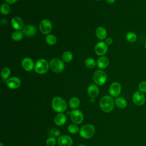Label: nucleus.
I'll use <instances>...</instances> for the list:
<instances>
[{
	"mask_svg": "<svg viewBox=\"0 0 146 146\" xmlns=\"http://www.w3.org/2000/svg\"><path fill=\"white\" fill-rule=\"evenodd\" d=\"M100 107L105 112H110L112 111L114 107L113 99L109 95L103 96L99 102Z\"/></svg>",
	"mask_w": 146,
	"mask_h": 146,
	"instance_id": "1",
	"label": "nucleus"
},
{
	"mask_svg": "<svg viewBox=\"0 0 146 146\" xmlns=\"http://www.w3.org/2000/svg\"><path fill=\"white\" fill-rule=\"evenodd\" d=\"M51 106L53 110L59 113H62L67 109V103L66 101L59 96H56L53 98Z\"/></svg>",
	"mask_w": 146,
	"mask_h": 146,
	"instance_id": "2",
	"label": "nucleus"
},
{
	"mask_svg": "<svg viewBox=\"0 0 146 146\" xmlns=\"http://www.w3.org/2000/svg\"><path fill=\"white\" fill-rule=\"evenodd\" d=\"M50 64L44 59H39L34 66V70L36 72L39 74H43L47 72L49 69Z\"/></svg>",
	"mask_w": 146,
	"mask_h": 146,
	"instance_id": "3",
	"label": "nucleus"
},
{
	"mask_svg": "<svg viewBox=\"0 0 146 146\" xmlns=\"http://www.w3.org/2000/svg\"><path fill=\"white\" fill-rule=\"evenodd\" d=\"M94 127L90 124L84 125L81 127L79 131V134L81 137L84 139H90L94 135L95 133Z\"/></svg>",
	"mask_w": 146,
	"mask_h": 146,
	"instance_id": "4",
	"label": "nucleus"
},
{
	"mask_svg": "<svg viewBox=\"0 0 146 146\" xmlns=\"http://www.w3.org/2000/svg\"><path fill=\"white\" fill-rule=\"evenodd\" d=\"M93 80L96 84L98 86L103 85L107 80L106 73L101 70H96L94 74Z\"/></svg>",
	"mask_w": 146,
	"mask_h": 146,
	"instance_id": "5",
	"label": "nucleus"
},
{
	"mask_svg": "<svg viewBox=\"0 0 146 146\" xmlns=\"http://www.w3.org/2000/svg\"><path fill=\"white\" fill-rule=\"evenodd\" d=\"M50 67L55 72H60L64 68V64L62 60L58 58L52 59L50 62Z\"/></svg>",
	"mask_w": 146,
	"mask_h": 146,
	"instance_id": "6",
	"label": "nucleus"
},
{
	"mask_svg": "<svg viewBox=\"0 0 146 146\" xmlns=\"http://www.w3.org/2000/svg\"><path fill=\"white\" fill-rule=\"evenodd\" d=\"M132 101L137 106H143L145 102V97L144 93L139 90L135 92L132 95Z\"/></svg>",
	"mask_w": 146,
	"mask_h": 146,
	"instance_id": "7",
	"label": "nucleus"
},
{
	"mask_svg": "<svg viewBox=\"0 0 146 146\" xmlns=\"http://www.w3.org/2000/svg\"><path fill=\"white\" fill-rule=\"evenodd\" d=\"M70 117L72 121L75 124H80L83 120V114L79 110H72L70 112Z\"/></svg>",
	"mask_w": 146,
	"mask_h": 146,
	"instance_id": "8",
	"label": "nucleus"
},
{
	"mask_svg": "<svg viewBox=\"0 0 146 146\" xmlns=\"http://www.w3.org/2000/svg\"><path fill=\"white\" fill-rule=\"evenodd\" d=\"M39 30L43 34H48L52 30V23L48 19H43L39 23Z\"/></svg>",
	"mask_w": 146,
	"mask_h": 146,
	"instance_id": "9",
	"label": "nucleus"
},
{
	"mask_svg": "<svg viewBox=\"0 0 146 146\" xmlns=\"http://www.w3.org/2000/svg\"><path fill=\"white\" fill-rule=\"evenodd\" d=\"M108 51V46L104 42H99L95 46V51L98 55H105Z\"/></svg>",
	"mask_w": 146,
	"mask_h": 146,
	"instance_id": "10",
	"label": "nucleus"
},
{
	"mask_svg": "<svg viewBox=\"0 0 146 146\" xmlns=\"http://www.w3.org/2000/svg\"><path fill=\"white\" fill-rule=\"evenodd\" d=\"M121 86L118 82L112 83L109 88V92L111 96L113 97H117L121 92Z\"/></svg>",
	"mask_w": 146,
	"mask_h": 146,
	"instance_id": "11",
	"label": "nucleus"
},
{
	"mask_svg": "<svg viewBox=\"0 0 146 146\" xmlns=\"http://www.w3.org/2000/svg\"><path fill=\"white\" fill-rule=\"evenodd\" d=\"M72 143V139L68 135H62L58 139V144L59 146H71Z\"/></svg>",
	"mask_w": 146,
	"mask_h": 146,
	"instance_id": "12",
	"label": "nucleus"
},
{
	"mask_svg": "<svg viewBox=\"0 0 146 146\" xmlns=\"http://www.w3.org/2000/svg\"><path fill=\"white\" fill-rule=\"evenodd\" d=\"M7 86L11 89H17L18 88L21 84V82L19 78L18 77H11L6 80Z\"/></svg>",
	"mask_w": 146,
	"mask_h": 146,
	"instance_id": "13",
	"label": "nucleus"
},
{
	"mask_svg": "<svg viewBox=\"0 0 146 146\" xmlns=\"http://www.w3.org/2000/svg\"><path fill=\"white\" fill-rule=\"evenodd\" d=\"M21 64L23 69L27 71H31L35 66L33 60L29 57H26L23 58L22 60Z\"/></svg>",
	"mask_w": 146,
	"mask_h": 146,
	"instance_id": "14",
	"label": "nucleus"
},
{
	"mask_svg": "<svg viewBox=\"0 0 146 146\" xmlns=\"http://www.w3.org/2000/svg\"><path fill=\"white\" fill-rule=\"evenodd\" d=\"M11 25L15 30L19 31L21 30L24 25L23 20L19 17H14L11 21Z\"/></svg>",
	"mask_w": 146,
	"mask_h": 146,
	"instance_id": "15",
	"label": "nucleus"
},
{
	"mask_svg": "<svg viewBox=\"0 0 146 146\" xmlns=\"http://www.w3.org/2000/svg\"><path fill=\"white\" fill-rule=\"evenodd\" d=\"M22 32L23 34H25L26 36L31 37L35 35L36 32V30L34 26L31 25H28L23 27Z\"/></svg>",
	"mask_w": 146,
	"mask_h": 146,
	"instance_id": "16",
	"label": "nucleus"
},
{
	"mask_svg": "<svg viewBox=\"0 0 146 146\" xmlns=\"http://www.w3.org/2000/svg\"><path fill=\"white\" fill-rule=\"evenodd\" d=\"M109 63H110V60L108 58L104 56L100 57L96 62L97 66L101 69L106 68L108 66Z\"/></svg>",
	"mask_w": 146,
	"mask_h": 146,
	"instance_id": "17",
	"label": "nucleus"
},
{
	"mask_svg": "<svg viewBox=\"0 0 146 146\" xmlns=\"http://www.w3.org/2000/svg\"><path fill=\"white\" fill-rule=\"evenodd\" d=\"M66 120V116L62 113H59V114H57L54 117V123L56 125L58 126H61L64 124Z\"/></svg>",
	"mask_w": 146,
	"mask_h": 146,
	"instance_id": "18",
	"label": "nucleus"
},
{
	"mask_svg": "<svg viewBox=\"0 0 146 146\" xmlns=\"http://www.w3.org/2000/svg\"><path fill=\"white\" fill-rule=\"evenodd\" d=\"M87 92H88V95L90 97H91L92 98H95L99 94V88L95 84H91L88 87Z\"/></svg>",
	"mask_w": 146,
	"mask_h": 146,
	"instance_id": "19",
	"label": "nucleus"
},
{
	"mask_svg": "<svg viewBox=\"0 0 146 146\" xmlns=\"http://www.w3.org/2000/svg\"><path fill=\"white\" fill-rule=\"evenodd\" d=\"M97 38L100 40H104L106 39L107 35V32L106 30L103 27H99L96 29L95 31Z\"/></svg>",
	"mask_w": 146,
	"mask_h": 146,
	"instance_id": "20",
	"label": "nucleus"
},
{
	"mask_svg": "<svg viewBox=\"0 0 146 146\" xmlns=\"http://www.w3.org/2000/svg\"><path fill=\"white\" fill-rule=\"evenodd\" d=\"M115 104L116 106L120 108V109H123L126 107L127 105V103L126 100L121 97H118L116 98L115 99Z\"/></svg>",
	"mask_w": 146,
	"mask_h": 146,
	"instance_id": "21",
	"label": "nucleus"
},
{
	"mask_svg": "<svg viewBox=\"0 0 146 146\" xmlns=\"http://www.w3.org/2000/svg\"><path fill=\"white\" fill-rule=\"evenodd\" d=\"M80 104V100L76 97H73L69 100V106L72 109H76Z\"/></svg>",
	"mask_w": 146,
	"mask_h": 146,
	"instance_id": "22",
	"label": "nucleus"
},
{
	"mask_svg": "<svg viewBox=\"0 0 146 146\" xmlns=\"http://www.w3.org/2000/svg\"><path fill=\"white\" fill-rule=\"evenodd\" d=\"M23 32L17 30L13 33L11 35V38L14 41H19L23 38Z\"/></svg>",
	"mask_w": 146,
	"mask_h": 146,
	"instance_id": "23",
	"label": "nucleus"
},
{
	"mask_svg": "<svg viewBox=\"0 0 146 146\" xmlns=\"http://www.w3.org/2000/svg\"><path fill=\"white\" fill-rule=\"evenodd\" d=\"M126 40L130 43H133L137 40V35L134 32H129L126 34Z\"/></svg>",
	"mask_w": 146,
	"mask_h": 146,
	"instance_id": "24",
	"label": "nucleus"
},
{
	"mask_svg": "<svg viewBox=\"0 0 146 146\" xmlns=\"http://www.w3.org/2000/svg\"><path fill=\"white\" fill-rule=\"evenodd\" d=\"M46 41L49 45H54L56 42V38L52 34H48L46 37Z\"/></svg>",
	"mask_w": 146,
	"mask_h": 146,
	"instance_id": "25",
	"label": "nucleus"
},
{
	"mask_svg": "<svg viewBox=\"0 0 146 146\" xmlns=\"http://www.w3.org/2000/svg\"><path fill=\"white\" fill-rule=\"evenodd\" d=\"M73 58V55L70 51H65L62 55V59L65 62H70Z\"/></svg>",
	"mask_w": 146,
	"mask_h": 146,
	"instance_id": "26",
	"label": "nucleus"
},
{
	"mask_svg": "<svg viewBox=\"0 0 146 146\" xmlns=\"http://www.w3.org/2000/svg\"><path fill=\"white\" fill-rule=\"evenodd\" d=\"M10 75V70L8 67H4L1 70V76L3 79L6 80L9 79Z\"/></svg>",
	"mask_w": 146,
	"mask_h": 146,
	"instance_id": "27",
	"label": "nucleus"
},
{
	"mask_svg": "<svg viewBox=\"0 0 146 146\" xmlns=\"http://www.w3.org/2000/svg\"><path fill=\"white\" fill-rule=\"evenodd\" d=\"M85 65L88 68H92L96 66V62L93 58H88L85 60Z\"/></svg>",
	"mask_w": 146,
	"mask_h": 146,
	"instance_id": "28",
	"label": "nucleus"
},
{
	"mask_svg": "<svg viewBox=\"0 0 146 146\" xmlns=\"http://www.w3.org/2000/svg\"><path fill=\"white\" fill-rule=\"evenodd\" d=\"M1 13L3 15H7L10 13V8L7 3H3L1 6Z\"/></svg>",
	"mask_w": 146,
	"mask_h": 146,
	"instance_id": "29",
	"label": "nucleus"
},
{
	"mask_svg": "<svg viewBox=\"0 0 146 146\" xmlns=\"http://www.w3.org/2000/svg\"><path fill=\"white\" fill-rule=\"evenodd\" d=\"M68 131L71 133H76L79 131V127L76 124H71L68 127Z\"/></svg>",
	"mask_w": 146,
	"mask_h": 146,
	"instance_id": "30",
	"label": "nucleus"
},
{
	"mask_svg": "<svg viewBox=\"0 0 146 146\" xmlns=\"http://www.w3.org/2000/svg\"><path fill=\"white\" fill-rule=\"evenodd\" d=\"M139 90L143 93L146 92V80L141 82L138 85Z\"/></svg>",
	"mask_w": 146,
	"mask_h": 146,
	"instance_id": "31",
	"label": "nucleus"
},
{
	"mask_svg": "<svg viewBox=\"0 0 146 146\" xmlns=\"http://www.w3.org/2000/svg\"><path fill=\"white\" fill-rule=\"evenodd\" d=\"M56 141L55 137H50L47 139L46 141V144L47 146H54L56 144Z\"/></svg>",
	"mask_w": 146,
	"mask_h": 146,
	"instance_id": "32",
	"label": "nucleus"
},
{
	"mask_svg": "<svg viewBox=\"0 0 146 146\" xmlns=\"http://www.w3.org/2000/svg\"><path fill=\"white\" fill-rule=\"evenodd\" d=\"M112 42H113V40L111 38H107L106 39V40H105V42L107 45L111 44L112 43Z\"/></svg>",
	"mask_w": 146,
	"mask_h": 146,
	"instance_id": "33",
	"label": "nucleus"
},
{
	"mask_svg": "<svg viewBox=\"0 0 146 146\" xmlns=\"http://www.w3.org/2000/svg\"><path fill=\"white\" fill-rule=\"evenodd\" d=\"M7 4H13L17 2L18 0H5Z\"/></svg>",
	"mask_w": 146,
	"mask_h": 146,
	"instance_id": "34",
	"label": "nucleus"
},
{
	"mask_svg": "<svg viewBox=\"0 0 146 146\" xmlns=\"http://www.w3.org/2000/svg\"><path fill=\"white\" fill-rule=\"evenodd\" d=\"M54 135L55 136H59L60 135V131H59V130H56V131H54Z\"/></svg>",
	"mask_w": 146,
	"mask_h": 146,
	"instance_id": "35",
	"label": "nucleus"
},
{
	"mask_svg": "<svg viewBox=\"0 0 146 146\" xmlns=\"http://www.w3.org/2000/svg\"><path fill=\"white\" fill-rule=\"evenodd\" d=\"M106 1L108 3H113L116 0H106Z\"/></svg>",
	"mask_w": 146,
	"mask_h": 146,
	"instance_id": "36",
	"label": "nucleus"
},
{
	"mask_svg": "<svg viewBox=\"0 0 146 146\" xmlns=\"http://www.w3.org/2000/svg\"><path fill=\"white\" fill-rule=\"evenodd\" d=\"M78 146H86V145L84 144H80V145H79Z\"/></svg>",
	"mask_w": 146,
	"mask_h": 146,
	"instance_id": "37",
	"label": "nucleus"
},
{
	"mask_svg": "<svg viewBox=\"0 0 146 146\" xmlns=\"http://www.w3.org/2000/svg\"><path fill=\"white\" fill-rule=\"evenodd\" d=\"M0 146H5V145H4L2 143H1V144H0Z\"/></svg>",
	"mask_w": 146,
	"mask_h": 146,
	"instance_id": "38",
	"label": "nucleus"
},
{
	"mask_svg": "<svg viewBox=\"0 0 146 146\" xmlns=\"http://www.w3.org/2000/svg\"><path fill=\"white\" fill-rule=\"evenodd\" d=\"M144 46H145V48L146 49V42L145 43V44H144Z\"/></svg>",
	"mask_w": 146,
	"mask_h": 146,
	"instance_id": "39",
	"label": "nucleus"
},
{
	"mask_svg": "<svg viewBox=\"0 0 146 146\" xmlns=\"http://www.w3.org/2000/svg\"><path fill=\"white\" fill-rule=\"evenodd\" d=\"M96 1H100V0H96Z\"/></svg>",
	"mask_w": 146,
	"mask_h": 146,
	"instance_id": "40",
	"label": "nucleus"
}]
</instances>
